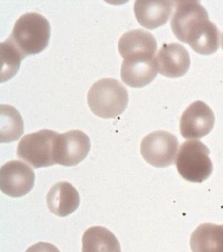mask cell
Instances as JSON below:
<instances>
[{
  "instance_id": "obj_1",
  "label": "cell",
  "mask_w": 223,
  "mask_h": 252,
  "mask_svg": "<svg viewBox=\"0 0 223 252\" xmlns=\"http://www.w3.org/2000/svg\"><path fill=\"white\" fill-rule=\"evenodd\" d=\"M175 3L171 27L177 38L199 54L216 52L220 45V32L209 21L206 9L197 1H176Z\"/></svg>"
},
{
  "instance_id": "obj_2",
  "label": "cell",
  "mask_w": 223,
  "mask_h": 252,
  "mask_svg": "<svg viewBox=\"0 0 223 252\" xmlns=\"http://www.w3.org/2000/svg\"><path fill=\"white\" fill-rule=\"evenodd\" d=\"M50 37V22L38 13H27L15 24L9 41L25 57L38 54L48 46Z\"/></svg>"
},
{
  "instance_id": "obj_3",
  "label": "cell",
  "mask_w": 223,
  "mask_h": 252,
  "mask_svg": "<svg viewBox=\"0 0 223 252\" xmlns=\"http://www.w3.org/2000/svg\"><path fill=\"white\" fill-rule=\"evenodd\" d=\"M128 94L119 81L103 78L96 82L88 93V104L99 117L115 118L124 111L128 103Z\"/></svg>"
},
{
  "instance_id": "obj_4",
  "label": "cell",
  "mask_w": 223,
  "mask_h": 252,
  "mask_svg": "<svg viewBox=\"0 0 223 252\" xmlns=\"http://www.w3.org/2000/svg\"><path fill=\"white\" fill-rule=\"evenodd\" d=\"M59 133L50 129H42L28 134L21 139L17 147V157L35 168L56 164L54 153Z\"/></svg>"
},
{
  "instance_id": "obj_5",
  "label": "cell",
  "mask_w": 223,
  "mask_h": 252,
  "mask_svg": "<svg viewBox=\"0 0 223 252\" xmlns=\"http://www.w3.org/2000/svg\"><path fill=\"white\" fill-rule=\"evenodd\" d=\"M208 148L199 141H188L182 144L178 153L176 167L185 180L201 183L209 178L213 164Z\"/></svg>"
},
{
  "instance_id": "obj_6",
  "label": "cell",
  "mask_w": 223,
  "mask_h": 252,
  "mask_svg": "<svg viewBox=\"0 0 223 252\" xmlns=\"http://www.w3.org/2000/svg\"><path fill=\"white\" fill-rule=\"evenodd\" d=\"M179 141L169 132H152L143 139L141 154L145 160L156 167L170 166L175 162Z\"/></svg>"
},
{
  "instance_id": "obj_7",
  "label": "cell",
  "mask_w": 223,
  "mask_h": 252,
  "mask_svg": "<svg viewBox=\"0 0 223 252\" xmlns=\"http://www.w3.org/2000/svg\"><path fill=\"white\" fill-rule=\"evenodd\" d=\"M35 173L23 161L11 160L0 169V189L7 196L19 198L30 192L34 186Z\"/></svg>"
},
{
  "instance_id": "obj_8",
  "label": "cell",
  "mask_w": 223,
  "mask_h": 252,
  "mask_svg": "<svg viewBox=\"0 0 223 252\" xmlns=\"http://www.w3.org/2000/svg\"><path fill=\"white\" fill-rule=\"evenodd\" d=\"M91 147L89 136L81 130L59 134L54 153L56 163L66 167L75 166L87 158Z\"/></svg>"
},
{
  "instance_id": "obj_9",
  "label": "cell",
  "mask_w": 223,
  "mask_h": 252,
  "mask_svg": "<svg viewBox=\"0 0 223 252\" xmlns=\"http://www.w3.org/2000/svg\"><path fill=\"white\" fill-rule=\"evenodd\" d=\"M213 110L201 100L194 102L184 111L180 120V133L185 139H201L208 135L214 126Z\"/></svg>"
},
{
  "instance_id": "obj_10",
  "label": "cell",
  "mask_w": 223,
  "mask_h": 252,
  "mask_svg": "<svg viewBox=\"0 0 223 252\" xmlns=\"http://www.w3.org/2000/svg\"><path fill=\"white\" fill-rule=\"evenodd\" d=\"M118 48L124 61H148L155 58L157 42L151 33L143 29L132 30L121 37Z\"/></svg>"
},
{
  "instance_id": "obj_11",
  "label": "cell",
  "mask_w": 223,
  "mask_h": 252,
  "mask_svg": "<svg viewBox=\"0 0 223 252\" xmlns=\"http://www.w3.org/2000/svg\"><path fill=\"white\" fill-rule=\"evenodd\" d=\"M160 74L168 78H179L189 70L191 59L187 49L178 43L162 45L156 56Z\"/></svg>"
},
{
  "instance_id": "obj_12",
  "label": "cell",
  "mask_w": 223,
  "mask_h": 252,
  "mask_svg": "<svg viewBox=\"0 0 223 252\" xmlns=\"http://www.w3.org/2000/svg\"><path fill=\"white\" fill-rule=\"evenodd\" d=\"M175 1H144L134 3V13L138 23L146 29L152 30L167 23L173 11Z\"/></svg>"
},
{
  "instance_id": "obj_13",
  "label": "cell",
  "mask_w": 223,
  "mask_h": 252,
  "mask_svg": "<svg viewBox=\"0 0 223 252\" xmlns=\"http://www.w3.org/2000/svg\"><path fill=\"white\" fill-rule=\"evenodd\" d=\"M47 204L52 214L58 217H66L79 208V194L70 183L60 181L49 191Z\"/></svg>"
},
{
  "instance_id": "obj_14",
  "label": "cell",
  "mask_w": 223,
  "mask_h": 252,
  "mask_svg": "<svg viewBox=\"0 0 223 252\" xmlns=\"http://www.w3.org/2000/svg\"><path fill=\"white\" fill-rule=\"evenodd\" d=\"M156 58L148 61H123L121 75L123 82L135 88H144L157 76Z\"/></svg>"
},
{
  "instance_id": "obj_15",
  "label": "cell",
  "mask_w": 223,
  "mask_h": 252,
  "mask_svg": "<svg viewBox=\"0 0 223 252\" xmlns=\"http://www.w3.org/2000/svg\"><path fill=\"white\" fill-rule=\"evenodd\" d=\"M193 252H223V225L200 224L191 234Z\"/></svg>"
},
{
  "instance_id": "obj_16",
  "label": "cell",
  "mask_w": 223,
  "mask_h": 252,
  "mask_svg": "<svg viewBox=\"0 0 223 252\" xmlns=\"http://www.w3.org/2000/svg\"><path fill=\"white\" fill-rule=\"evenodd\" d=\"M82 252H121L115 234L100 226L88 228L82 238Z\"/></svg>"
},
{
  "instance_id": "obj_17",
  "label": "cell",
  "mask_w": 223,
  "mask_h": 252,
  "mask_svg": "<svg viewBox=\"0 0 223 252\" xmlns=\"http://www.w3.org/2000/svg\"><path fill=\"white\" fill-rule=\"evenodd\" d=\"M0 141H17L24 133V122L18 110L8 104L0 106Z\"/></svg>"
},
{
  "instance_id": "obj_18",
  "label": "cell",
  "mask_w": 223,
  "mask_h": 252,
  "mask_svg": "<svg viewBox=\"0 0 223 252\" xmlns=\"http://www.w3.org/2000/svg\"><path fill=\"white\" fill-rule=\"evenodd\" d=\"M0 56L1 63L0 79L2 83L15 76L20 68L21 61L25 57L8 39L1 43Z\"/></svg>"
},
{
  "instance_id": "obj_19",
  "label": "cell",
  "mask_w": 223,
  "mask_h": 252,
  "mask_svg": "<svg viewBox=\"0 0 223 252\" xmlns=\"http://www.w3.org/2000/svg\"><path fill=\"white\" fill-rule=\"evenodd\" d=\"M25 252H60L53 244L40 242L29 248Z\"/></svg>"
},
{
  "instance_id": "obj_20",
  "label": "cell",
  "mask_w": 223,
  "mask_h": 252,
  "mask_svg": "<svg viewBox=\"0 0 223 252\" xmlns=\"http://www.w3.org/2000/svg\"><path fill=\"white\" fill-rule=\"evenodd\" d=\"M222 47H223V35H222Z\"/></svg>"
}]
</instances>
